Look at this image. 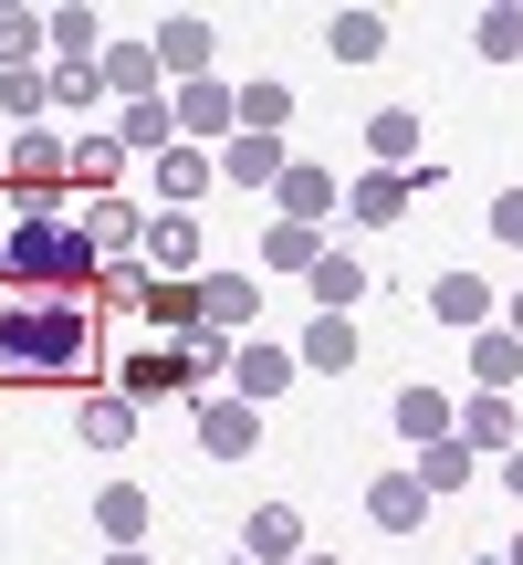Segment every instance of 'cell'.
Returning a JSON list of instances; mask_svg holds the SVG:
<instances>
[{
    "instance_id": "277c9868",
    "label": "cell",
    "mask_w": 523,
    "mask_h": 565,
    "mask_svg": "<svg viewBox=\"0 0 523 565\" xmlns=\"http://www.w3.org/2000/svg\"><path fill=\"white\" fill-rule=\"evenodd\" d=\"M282 387H293V345H273V335H242V345H231V398L273 408Z\"/></svg>"
},
{
    "instance_id": "3957f363",
    "label": "cell",
    "mask_w": 523,
    "mask_h": 565,
    "mask_svg": "<svg viewBox=\"0 0 523 565\" xmlns=\"http://www.w3.org/2000/svg\"><path fill=\"white\" fill-rule=\"evenodd\" d=\"M137 273L147 282H200V221L189 210H147L137 221Z\"/></svg>"
},
{
    "instance_id": "ba28073f",
    "label": "cell",
    "mask_w": 523,
    "mask_h": 565,
    "mask_svg": "<svg viewBox=\"0 0 523 565\" xmlns=\"http://www.w3.org/2000/svg\"><path fill=\"white\" fill-rule=\"evenodd\" d=\"M95 84L116 105H147V95H168V74H158V53H147V42H105L95 53Z\"/></svg>"
},
{
    "instance_id": "e0dca14e",
    "label": "cell",
    "mask_w": 523,
    "mask_h": 565,
    "mask_svg": "<svg viewBox=\"0 0 523 565\" xmlns=\"http://www.w3.org/2000/svg\"><path fill=\"white\" fill-rule=\"evenodd\" d=\"M366 513H377L387 534H419V524H429V492H419V471H387V482H366Z\"/></svg>"
},
{
    "instance_id": "8992f818",
    "label": "cell",
    "mask_w": 523,
    "mask_h": 565,
    "mask_svg": "<svg viewBox=\"0 0 523 565\" xmlns=\"http://www.w3.org/2000/svg\"><path fill=\"white\" fill-rule=\"evenodd\" d=\"M282 168H293V158H282V137H252V126H231L221 158H210V179H231V189H273Z\"/></svg>"
},
{
    "instance_id": "4fadbf2b",
    "label": "cell",
    "mask_w": 523,
    "mask_h": 565,
    "mask_svg": "<svg viewBox=\"0 0 523 565\" xmlns=\"http://www.w3.org/2000/svg\"><path fill=\"white\" fill-rule=\"evenodd\" d=\"M137 324H158L168 345L200 335V282H137Z\"/></svg>"
},
{
    "instance_id": "8d00e7d4",
    "label": "cell",
    "mask_w": 523,
    "mask_h": 565,
    "mask_svg": "<svg viewBox=\"0 0 523 565\" xmlns=\"http://www.w3.org/2000/svg\"><path fill=\"white\" fill-rule=\"evenodd\" d=\"M471 42H482L492 63H523V11H482V21H471Z\"/></svg>"
},
{
    "instance_id": "60d3db41",
    "label": "cell",
    "mask_w": 523,
    "mask_h": 565,
    "mask_svg": "<svg viewBox=\"0 0 523 565\" xmlns=\"http://www.w3.org/2000/svg\"><path fill=\"white\" fill-rule=\"evenodd\" d=\"M503 335H523V294H513V324H503Z\"/></svg>"
},
{
    "instance_id": "d6986e66",
    "label": "cell",
    "mask_w": 523,
    "mask_h": 565,
    "mask_svg": "<svg viewBox=\"0 0 523 565\" xmlns=\"http://www.w3.org/2000/svg\"><path fill=\"white\" fill-rule=\"evenodd\" d=\"M147 513H158V503H147V482H116V492H95L105 555H116V545H147Z\"/></svg>"
},
{
    "instance_id": "8fae6325",
    "label": "cell",
    "mask_w": 523,
    "mask_h": 565,
    "mask_svg": "<svg viewBox=\"0 0 523 565\" xmlns=\"http://www.w3.org/2000/svg\"><path fill=\"white\" fill-rule=\"evenodd\" d=\"M147 53H158V74H168V84H200V63H210V21H200V11L158 21V42H147Z\"/></svg>"
},
{
    "instance_id": "bcb514c9",
    "label": "cell",
    "mask_w": 523,
    "mask_h": 565,
    "mask_svg": "<svg viewBox=\"0 0 523 565\" xmlns=\"http://www.w3.org/2000/svg\"><path fill=\"white\" fill-rule=\"evenodd\" d=\"M0 231H11V221H0Z\"/></svg>"
},
{
    "instance_id": "7bdbcfd3",
    "label": "cell",
    "mask_w": 523,
    "mask_h": 565,
    "mask_svg": "<svg viewBox=\"0 0 523 565\" xmlns=\"http://www.w3.org/2000/svg\"><path fill=\"white\" fill-rule=\"evenodd\" d=\"M503 565H523V534H513V545H503Z\"/></svg>"
},
{
    "instance_id": "2e32d148",
    "label": "cell",
    "mask_w": 523,
    "mask_h": 565,
    "mask_svg": "<svg viewBox=\"0 0 523 565\" xmlns=\"http://www.w3.org/2000/svg\"><path fill=\"white\" fill-rule=\"evenodd\" d=\"M387 419H398V440H450V419H461V408L440 398V387H398V398H387Z\"/></svg>"
},
{
    "instance_id": "ac0fdd59",
    "label": "cell",
    "mask_w": 523,
    "mask_h": 565,
    "mask_svg": "<svg viewBox=\"0 0 523 565\" xmlns=\"http://www.w3.org/2000/svg\"><path fill=\"white\" fill-rule=\"evenodd\" d=\"M293 366L345 377V366H356V324H345V315H314V324H303V345H293Z\"/></svg>"
},
{
    "instance_id": "603a6c76",
    "label": "cell",
    "mask_w": 523,
    "mask_h": 565,
    "mask_svg": "<svg viewBox=\"0 0 523 565\" xmlns=\"http://www.w3.org/2000/svg\"><path fill=\"white\" fill-rule=\"evenodd\" d=\"M471 377H482L492 398H513V387H523V335H492V324H482V335H471Z\"/></svg>"
},
{
    "instance_id": "5b68a950",
    "label": "cell",
    "mask_w": 523,
    "mask_h": 565,
    "mask_svg": "<svg viewBox=\"0 0 523 565\" xmlns=\"http://www.w3.org/2000/svg\"><path fill=\"white\" fill-rule=\"evenodd\" d=\"M74 221H84V242H95V273H105V263H137V221H147L137 200H116V189H95V200H84Z\"/></svg>"
},
{
    "instance_id": "f546056e",
    "label": "cell",
    "mask_w": 523,
    "mask_h": 565,
    "mask_svg": "<svg viewBox=\"0 0 523 565\" xmlns=\"http://www.w3.org/2000/svg\"><path fill=\"white\" fill-rule=\"evenodd\" d=\"M84 440H95V450H126V440H137V398H116V387L84 398Z\"/></svg>"
},
{
    "instance_id": "52a82bcc",
    "label": "cell",
    "mask_w": 523,
    "mask_h": 565,
    "mask_svg": "<svg viewBox=\"0 0 523 565\" xmlns=\"http://www.w3.org/2000/svg\"><path fill=\"white\" fill-rule=\"evenodd\" d=\"M200 450L210 461H252L262 450V408L252 398H200Z\"/></svg>"
},
{
    "instance_id": "e575fe53",
    "label": "cell",
    "mask_w": 523,
    "mask_h": 565,
    "mask_svg": "<svg viewBox=\"0 0 523 565\" xmlns=\"http://www.w3.org/2000/svg\"><path fill=\"white\" fill-rule=\"evenodd\" d=\"M63 158H74V179H84V189H105V179L126 168V147H116V137H74Z\"/></svg>"
},
{
    "instance_id": "f35d334b",
    "label": "cell",
    "mask_w": 523,
    "mask_h": 565,
    "mask_svg": "<svg viewBox=\"0 0 523 565\" xmlns=\"http://www.w3.org/2000/svg\"><path fill=\"white\" fill-rule=\"evenodd\" d=\"M503 492H513V503H523V450H503Z\"/></svg>"
},
{
    "instance_id": "cb8c5ba5",
    "label": "cell",
    "mask_w": 523,
    "mask_h": 565,
    "mask_svg": "<svg viewBox=\"0 0 523 565\" xmlns=\"http://www.w3.org/2000/svg\"><path fill=\"white\" fill-rule=\"evenodd\" d=\"M366 147H377L387 168H419L429 147H419V116H408V105H377V116H366Z\"/></svg>"
},
{
    "instance_id": "b9f144b4",
    "label": "cell",
    "mask_w": 523,
    "mask_h": 565,
    "mask_svg": "<svg viewBox=\"0 0 523 565\" xmlns=\"http://www.w3.org/2000/svg\"><path fill=\"white\" fill-rule=\"evenodd\" d=\"M293 565H345V555H293Z\"/></svg>"
},
{
    "instance_id": "484cf974",
    "label": "cell",
    "mask_w": 523,
    "mask_h": 565,
    "mask_svg": "<svg viewBox=\"0 0 523 565\" xmlns=\"http://www.w3.org/2000/svg\"><path fill=\"white\" fill-rule=\"evenodd\" d=\"M324 42H335V63H377L387 53V11H335Z\"/></svg>"
},
{
    "instance_id": "4316f807",
    "label": "cell",
    "mask_w": 523,
    "mask_h": 565,
    "mask_svg": "<svg viewBox=\"0 0 523 565\" xmlns=\"http://www.w3.org/2000/svg\"><path fill=\"white\" fill-rule=\"evenodd\" d=\"M398 200H408V179H398V168H366V179L345 189V210H356L366 231H387V221H398Z\"/></svg>"
},
{
    "instance_id": "836d02e7",
    "label": "cell",
    "mask_w": 523,
    "mask_h": 565,
    "mask_svg": "<svg viewBox=\"0 0 523 565\" xmlns=\"http://www.w3.org/2000/svg\"><path fill=\"white\" fill-rule=\"evenodd\" d=\"M32 53H42V11H0V74H21Z\"/></svg>"
},
{
    "instance_id": "83f0119b",
    "label": "cell",
    "mask_w": 523,
    "mask_h": 565,
    "mask_svg": "<svg viewBox=\"0 0 523 565\" xmlns=\"http://www.w3.org/2000/svg\"><path fill=\"white\" fill-rule=\"evenodd\" d=\"M42 53L53 63H95L105 42H95V11H42Z\"/></svg>"
},
{
    "instance_id": "d4e9b609",
    "label": "cell",
    "mask_w": 523,
    "mask_h": 565,
    "mask_svg": "<svg viewBox=\"0 0 523 565\" xmlns=\"http://www.w3.org/2000/svg\"><path fill=\"white\" fill-rule=\"evenodd\" d=\"M179 126H189V137H231V126H242V116H231V84H179Z\"/></svg>"
},
{
    "instance_id": "ab89813d",
    "label": "cell",
    "mask_w": 523,
    "mask_h": 565,
    "mask_svg": "<svg viewBox=\"0 0 523 565\" xmlns=\"http://www.w3.org/2000/svg\"><path fill=\"white\" fill-rule=\"evenodd\" d=\"M105 565H147V545H116V555H105Z\"/></svg>"
},
{
    "instance_id": "6da1fadb",
    "label": "cell",
    "mask_w": 523,
    "mask_h": 565,
    "mask_svg": "<svg viewBox=\"0 0 523 565\" xmlns=\"http://www.w3.org/2000/svg\"><path fill=\"white\" fill-rule=\"evenodd\" d=\"M105 356L84 294H0V377H32V387H84Z\"/></svg>"
},
{
    "instance_id": "5bb4252c",
    "label": "cell",
    "mask_w": 523,
    "mask_h": 565,
    "mask_svg": "<svg viewBox=\"0 0 523 565\" xmlns=\"http://www.w3.org/2000/svg\"><path fill=\"white\" fill-rule=\"evenodd\" d=\"M450 429H461V450H471V461H492V450H523V440H513V398H492V387H482V398H471Z\"/></svg>"
},
{
    "instance_id": "1f68e13d",
    "label": "cell",
    "mask_w": 523,
    "mask_h": 565,
    "mask_svg": "<svg viewBox=\"0 0 523 565\" xmlns=\"http://www.w3.org/2000/svg\"><path fill=\"white\" fill-rule=\"evenodd\" d=\"M42 84H53V105H63V116H84V105L105 95V84H95V63H42Z\"/></svg>"
},
{
    "instance_id": "7a4b0ae2",
    "label": "cell",
    "mask_w": 523,
    "mask_h": 565,
    "mask_svg": "<svg viewBox=\"0 0 523 565\" xmlns=\"http://www.w3.org/2000/svg\"><path fill=\"white\" fill-rule=\"evenodd\" d=\"M0 282H11V294H84V282H95L84 221L74 210H11V231H0Z\"/></svg>"
},
{
    "instance_id": "f1b7e54d",
    "label": "cell",
    "mask_w": 523,
    "mask_h": 565,
    "mask_svg": "<svg viewBox=\"0 0 523 565\" xmlns=\"http://www.w3.org/2000/svg\"><path fill=\"white\" fill-rule=\"evenodd\" d=\"M262 263H273V273H314V263H324V231L273 221V231H262Z\"/></svg>"
},
{
    "instance_id": "f6af8a7d",
    "label": "cell",
    "mask_w": 523,
    "mask_h": 565,
    "mask_svg": "<svg viewBox=\"0 0 523 565\" xmlns=\"http://www.w3.org/2000/svg\"><path fill=\"white\" fill-rule=\"evenodd\" d=\"M231 565H252V555H231Z\"/></svg>"
},
{
    "instance_id": "7c38bea8",
    "label": "cell",
    "mask_w": 523,
    "mask_h": 565,
    "mask_svg": "<svg viewBox=\"0 0 523 565\" xmlns=\"http://www.w3.org/2000/svg\"><path fill=\"white\" fill-rule=\"evenodd\" d=\"M273 200H282V221H303V231H314L324 210H335V168L293 158V168H282V179H273Z\"/></svg>"
},
{
    "instance_id": "9a60e30c",
    "label": "cell",
    "mask_w": 523,
    "mask_h": 565,
    "mask_svg": "<svg viewBox=\"0 0 523 565\" xmlns=\"http://www.w3.org/2000/svg\"><path fill=\"white\" fill-rule=\"evenodd\" d=\"M242 555H252V565H293V555H303V513H293V503H262L252 534H242Z\"/></svg>"
},
{
    "instance_id": "d6a6232c",
    "label": "cell",
    "mask_w": 523,
    "mask_h": 565,
    "mask_svg": "<svg viewBox=\"0 0 523 565\" xmlns=\"http://www.w3.org/2000/svg\"><path fill=\"white\" fill-rule=\"evenodd\" d=\"M42 105H53V84H42V63H21V74H0V116H21V126H32Z\"/></svg>"
},
{
    "instance_id": "d590c367",
    "label": "cell",
    "mask_w": 523,
    "mask_h": 565,
    "mask_svg": "<svg viewBox=\"0 0 523 565\" xmlns=\"http://www.w3.org/2000/svg\"><path fill=\"white\" fill-rule=\"evenodd\" d=\"M471 482V450L461 440H429V461H419V492H461Z\"/></svg>"
},
{
    "instance_id": "9c48e42d",
    "label": "cell",
    "mask_w": 523,
    "mask_h": 565,
    "mask_svg": "<svg viewBox=\"0 0 523 565\" xmlns=\"http://www.w3.org/2000/svg\"><path fill=\"white\" fill-rule=\"evenodd\" d=\"M200 324H221L242 345V324H262V282L252 273H200Z\"/></svg>"
},
{
    "instance_id": "ee69618b",
    "label": "cell",
    "mask_w": 523,
    "mask_h": 565,
    "mask_svg": "<svg viewBox=\"0 0 523 565\" xmlns=\"http://www.w3.org/2000/svg\"><path fill=\"white\" fill-rule=\"evenodd\" d=\"M471 565H503V555H471Z\"/></svg>"
},
{
    "instance_id": "7402d4cb",
    "label": "cell",
    "mask_w": 523,
    "mask_h": 565,
    "mask_svg": "<svg viewBox=\"0 0 523 565\" xmlns=\"http://www.w3.org/2000/svg\"><path fill=\"white\" fill-rule=\"evenodd\" d=\"M168 126H179V116H168V95H147V105H126V116H116V147H126V158H168V147H179Z\"/></svg>"
},
{
    "instance_id": "4dcf8cb0",
    "label": "cell",
    "mask_w": 523,
    "mask_h": 565,
    "mask_svg": "<svg viewBox=\"0 0 523 565\" xmlns=\"http://www.w3.org/2000/svg\"><path fill=\"white\" fill-rule=\"evenodd\" d=\"M303 282H314V303H324V315H345V303L366 294V263H345V252H324V263L303 273Z\"/></svg>"
},
{
    "instance_id": "ffe728a7",
    "label": "cell",
    "mask_w": 523,
    "mask_h": 565,
    "mask_svg": "<svg viewBox=\"0 0 523 565\" xmlns=\"http://www.w3.org/2000/svg\"><path fill=\"white\" fill-rule=\"evenodd\" d=\"M429 315H440V324H471V335H482L492 282H482V273H440V282H429Z\"/></svg>"
},
{
    "instance_id": "44dd1931",
    "label": "cell",
    "mask_w": 523,
    "mask_h": 565,
    "mask_svg": "<svg viewBox=\"0 0 523 565\" xmlns=\"http://www.w3.org/2000/svg\"><path fill=\"white\" fill-rule=\"evenodd\" d=\"M147 179H158V210H189L210 189V158L200 147H168V158H147Z\"/></svg>"
},
{
    "instance_id": "74e56055",
    "label": "cell",
    "mask_w": 523,
    "mask_h": 565,
    "mask_svg": "<svg viewBox=\"0 0 523 565\" xmlns=\"http://www.w3.org/2000/svg\"><path fill=\"white\" fill-rule=\"evenodd\" d=\"M492 242H523V189H503V200H492Z\"/></svg>"
},
{
    "instance_id": "30bf717a",
    "label": "cell",
    "mask_w": 523,
    "mask_h": 565,
    "mask_svg": "<svg viewBox=\"0 0 523 565\" xmlns=\"http://www.w3.org/2000/svg\"><path fill=\"white\" fill-rule=\"evenodd\" d=\"M116 398H200V387H189V356H179V345H147V356L116 366Z\"/></svg>"
}]
</instances>
